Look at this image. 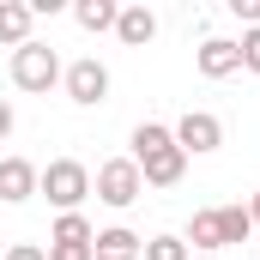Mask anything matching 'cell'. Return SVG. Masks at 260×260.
<instances>
[{
  "mask_svg": "<svg viewBox=\"0 0 260 260\" xmlns=\"http://www.w3.org/2000/svg\"><path fill=\"white\" fill-rule=\"evenodd\" d=\"M133 164H139L145 188H176L188 176V151L176 145V133L164 121H139L133 127Z\"/></svg>",
  "mask_w": 260,
  "mask_h": 260,
  "instance_id": "1",
  "label": "cell"
},
{
  "mask_svg": "<svg viewBox=\"0 0 260 260\" xmlns=\"http://www.w3.org/2000/svg\"><path fill=\"white\" fill-rule=\"evenodd\" d=\"M37 194L49 200L55 212H79V206L91 200V170H85L79 157H49L43 176H37Z\"/></svg>",
  "mask_w": 260,
  "mask_h": 260,
  "instance_id": "2",
  "label": "cell"
},
{
  "mask_svg": "<svg viewBox=\"0 0 260 260\" xmlns=\"http://www.w3.org/2000/svg\"><path fill=\"white\" fill-rule=\"evenodd\" d=\"M6 73H12V85H18V91H37V97H43L49 85H61L67 67H61V55H55L49 43H37V37H30L24 49H12V67H6Z\"/></svg>",
  "mask_w": 260,
  "mask_h": 260,
  "instance_id": "3",
  "label": "cell"
},
{
  "mask_svg": "<svg viewBox=\"0 0 260 260\" xmlns=\"http://www.w3.org/2000/svg\"><path fill=\"white\" fill-rule=\"evenodd\" d=\"M91 194L103 200V206H115V212H127L133 200L145 194V176H139V164H133V157H109V164H97Z\"/></svg>",
  "mask_w": 260,
  "mask_h": 260,
  "instance_id": "4",
  "label": "cell"
},
{
  "mask_svg": "<svg viewBox=\"0 0 260 260\" xmlns=\"http://www.w3.org/2000/svg\"><path fill=\"white\" fill-rule=\"evenodd\" d=\"M61 85H67V97H73L79 109H97V103H109V67L97 61V55L73 61V67L61 73Z\"/></svg>",
  "mask_w": 260,
  "mask_h": 260,
  "instance_id": "5",
  "label": "cell"
},
{
  "mask_svg": "<svg viewBox=\"0 0 260 260\" xmlns=\"http://www.w3.org/2000/svg\"><path fill=\"white\" fill-rule=\"evenodd\" d=\"M170 133H176V145H182L188 157H206V151H218V145H224V121H218L212 109H188Z\"/></svg>",
  "mask_w": 260,
  "mask_h": 260,
  "instance_id": "6",
  "label": "cell"
},
{
  "mask_svg": "<svg viewBox=\"0 0 260 260\" xmlns=\"http://www.w3.org/2000/svg\"><path fill=\"white\" fill-rule=\"evenodd\" d=\"M37 164L30 157H0V206H24V200L37 194Z\"/></svg>",
  "mask_w": 260,
  "mask_h": 260,
  "instance_id": "7",
  "label": "cell"
},
{
  "mask_svg": "<svg viewBox=\"0 0 260 260\" xmlns=\"http://www.w3.org/2000/svg\"><path fill=\"white\" fill-rule=\"evenodd\" d=\"M194 67L206 73V79H230V73H242V49H236L230 37H206L200 55H194Z\"/></svg>",
  "mask_w": 260,
  "mask_h": 260,
  "instance_id": "8",
  "label": "cell"
},
{
  "mask_svg": "<svg viewBox=\"0 0 260 260\" xmlns=\"http://www.w3.org/2000/svg\"><path fill=\"white\" fill-rule=\"evenodd\" d=\"M139 254H145V236H133L127 224H109L91 242V260H139Z\"/></svg>",
  "mask_w": 260,
  "mask_h": 260,
  "instance_id": "9",
  "label": "cell"
},
{
  "mask_svg": "<svg viewBox=\"0 0 260 260\" xmlns=\"http://www.w3.org/2000/svg\"><path fill=\"white\" fill-rule=\"evenodd\" d=\"M30 30H37L30 0H0V43H6V49H24V43H30Z\"/></svg>",
  "mask_w": 260,
  "mask_h": 260,
  "instance_id": "10",
  "label": "cell"
},
{
  "mask_svg": "<svg viewBox=\"0 0 260 260\" xmlns=\"http://www.w3.org/2000/svg\"><path fill=\"white\" fill-rule=\"evenodd\" d=\"M194 254H218L224 248V212L218 206H206V212H194V224H188V236H182Z\"/></svg>",
  "mask_w": 260,
  "mask_h": 260,
  "instance_id": "11",
  "label": "cell"
},
{
  "mask_svg": "<svg viewBox=\"0 0 260 260\" xmlns=\"http://www.w3.org/2000/svg\"><path fill=\"white\" fill-rule=\"evenodd\" d=\"M115 37H121L127 49H145V43L157 37V12H151V6H121V18H115Z\"/></svg>",
  "mask_w": 260,
  "mask_h": 260,
  "instance_id": "12",
  "label": "cell"
},
{
  "mask_svg": "<svg viewBox=\"0 0 260 260\" xmlns=\"http://www.w3.org/2000/svg\"><path fill=\"white\" fill-rule=\"evenodd\" d=\"M49 242L91 248V242H97V230H91V218H85V212H61V218H55V230H49Z\"/></svg>",
  "mask_w": 260,
  "mask_h": 260,
  "instance_id": "13",
  "label": "cell"
},
{
  "mask_svg": "<svg viewBox=\"0 0 260 260\" xmlns=\"http://www.w3.org/2000/svg\"><path fill=\"white\" fill-rule=\"evenodd\" d=\"M73 18H79V30H115L121 6H115V0H79V6H73Z\"/></svg>",
  "mask_w": 260,
  "mask_h": 260,
  "instance_id": "14",
  "label": "cell"
},
{
  "mask_svg": "<svg viewBox=\"0 0 260 260\" xmlns=\"http://www.w3.org/2000/svg\"><path fill=\"white\" fill-rule=\"evenodd\" d=\"M218 212H224V248H236V242H248V236H254L248 206H218Z\"/></svg>",
  "mask_w": 260,
  "mask_h": 260,
  "instance_id": "15",
  "label": "cell"
},
{
  "mask_svg": "<svg viewBox=\"0 0 260 260\" xmlns=\"http://www.w3.org/2000/svg\"><path fill=\"white\" fill-rule=\"evenodd\" d=\"M139 260H194V248H188L182 236H151V242H145V254H139Z\"/></svg>",
  "mask_w": 260,
  "mask_h": 260,
  "instance_id": "16",
  "label": "cell"
},
{
  "mask_svg": "<svg viewBox=\"0 0 260 260\" xmlns=\"http://www.w3.org/2000/svg\"><path fill=\"white\" fill-rule=\"evenodd\" d=\"M236 49H242V67L260 73V24H254V30H242V43H236Z\"/></svg>",
  "mask_w": 260,
  "mask_h": 260,
  "instance_id": "17",
  "label": "cell"
},
{
  "mask_svg": "<svg viewBox=\"0 0 260 260\" xmlns=\"http://www.w3.org/2000/svg\"><path fill=\"white\" fill-rule=\"evenodd\" d=\"M230 12H236V18H242L248 30H254V24H260V0H230Z\"/></svg>",
  "mask_w": 260,
  "mask_h": 260,
  "instance_id": "18",
  "label": "cell"
},
{
  "mask_svg": "<svg viewBox=\"0 0 260 260\" xmlns=\"http://www.w3.org/2000/svg\"><path fill=\"white\" fill-rule=\"evenodd\" d=\"M6 260H49V248H37V242H12Z\"/></svg>",
  "mask_w": 260,
  "mask_h": 260,
  "instance_id": "19",
  "label": "cell"
},
{
  "mask_svg": "<svg viewBox=\"0 0 260 260\" xmlns=\"http://www.w3.org/2000/svg\"><path fill=\"white\" fill-rule=\"evenodd\" d=\"M49 260H91V248H67V242H49Z\"/></svg>",
  "mask_w": 260,
  "mask_h": 260,
  "instance_id": "20",
  "label": "cell"
},
{
  "mask_svg": "<svg viewBox=\"0 0 260 260\" xmlns=\"http://www.w3.org/2000/svg\"><path fill=\"white\" fill-rule=\"evenodd\" d=\"M12 121H18V115H12V103L0 97V139H12Z\"/></svg>",
  "mask_w": 260,
  "mask_h": 260,
  "instance_id": "21",
  "label": "cell"
},
{
  "mask_svg": "<svg viewBox=\"0 0 260 260\" xmlns=\"http://www.w3.org/2000/svg\"><path fill=\"white\" fill-rule=\"evenodd\" d=\"M248 218H254V230H260V194H254V200H248Z\"/></svg>",
  "mask_w": 260,
  "mask_h": 260,
  "instance_id": "22",
  "label": "cell"
},
{
  "mask_svg": "<svg viewBox=\"0 0 260 260\" xmlns=\"http://www.w3.org/2000/svg\"><path fill=\"white\" fill-rule=\"evenodd\" d=\"M194 260H218V254H194Z\"/></svg>",
  "mask_w": 260,
  "mask_h": 260,
  "instance_id": "23",
  "label": "cell"
}]
</instances>
